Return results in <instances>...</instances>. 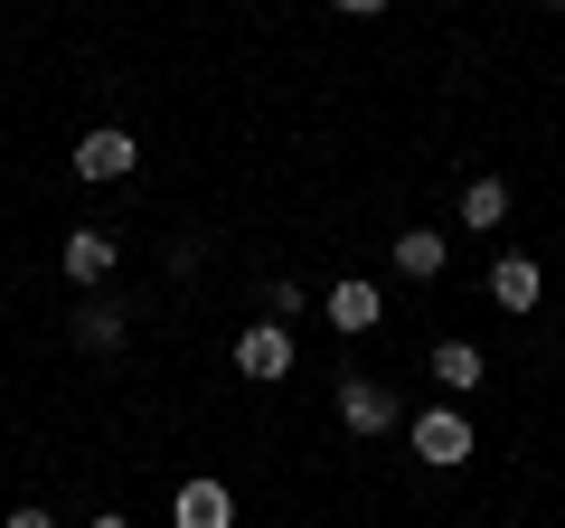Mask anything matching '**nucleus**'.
Instances as JSON below:
<instances>
[{"instance_id": "nucleus-1", "label": "nucleus", "mask_w": 565, "mask_h": 528, "mask_svg": "<svg viewBox=\"0 0 565 528\" xmlns=\"http://www.w3.org/2000/svg\"><path fill=\"white\" fill-rule=\"evenodd\" d=\"M66 161H76V180H132L141 170V142L132 133H122V123H95V133H76V151H66Z\"/></svg>"}, {"instance_id": "nucleus-2", "label": "nucleus", "mask_w": 565, "mask_h": 528, "mask_svg": "<svg viewBox=\"0 0 565 528\" xmlns=\"http://www.w3.org/2000/svg\"><path fill=\"white\" fill-rule=\"evenodd\" d=\"M405 444H415L434 472H462V463H471V415H462V406H424L415 425H405Z\"/></svg>"}, {"instance_id": "nucleus-3", "label": "nucleus", "mask_w": 565, "mask_h": 528, "mask_svg": "<svg viewBox=\"0 0 565 528\" xmlns=\"http://www.w3.org/2000/svg\"><path fill=\"white\" fill-rule=\"evenodd\" d=\"M236 378H255V387L292 378V330H282V321H255V330H236Z\"/></svg>"}, {"instance_id": "nucleus-4", "label": "nucleus", "mask_w": 565, "mask_h": 528, "mask_svg": "<svg viewBox=\"0 0 565 528\" xmlns=\"http://www.w3.org/2000/svg\"><path fill=\"white\" fill-rule=\"evenodd\" d=\"M396 387H386V378H340V425L349 434H396Z\"/></svg>"}, {"instance_id": "nucleus-5", "label": "nucleus", "mask_w": 565, "mask_h": 528, "mask_svg": "<svg viewBox=\"0 0 565 528\" xmlns=\"http://www.w3.org/2000/svg\"><path fill=\"white\" fill-rule=\"evenodd\" d=\"M57 264H66V284H85V293H95L104 274H114V264H122V245L104 236V226H66V245H57Z\"/></svg>"}, {"instance_id": "nucleus-6", "label": "nucleus", "mask_w": 565, "mask_h": 528, "mask_svg": "<svg viewBox=\"0 0 565 528\" xmlns=\"http://www.w3.org/2000/svg\"><path fill=\"white\" fill-rule=\"evenodd\" d=\"M321 311H330V330H349V340H359V330H377V321H386V293L367 284V274H349V284H330V293H321Z\"/></svg>"}, {"instance_id": "nucleus-7", "label": "nucleus", "mask_w": 565, "mask_h": 528, "mask_svg": "<svg viewBox=\"0 0 565 528\" xmlns=\"http://www.w3.org/2000/svg\"><path fill=\"white\" fill-rule=\"evenodd\" d=\"M170 519H180V528H236V490H226V482H207V472H199V482H180Z\"/></svg>"}, {"instance_id": "nucleus-8", "label": "nucleus", "mask_w": 565, "mask_h": 528, "mask_svg": "<svg viewBox=\"0 0 565 528\" xmlns=\"http://www.w3.org/2000/svg\"><path fill=\"white\" fill-rule=\"evenodd\" d=\"M537 293H546V274H537V255H500L490 264V303L519 321V311H537Z\"/></svg>"}, {"instance_id": "nucleus-9", "label": "nucleus", "mask_w": 565, "mask_h": 528, "mask_svg": "<svg viewBox=\"0 0 565 528\" xmlns=\"http://www.w3.org/2000/svg\"><path fill=\"white\" fill-rule=\"evenodd\" d=\"M444 264H452L444 226H396V274H415V284H444Z\"/></svg>"}, {"instance_id": "nucleus-10", "label": "nucleus", "mask_w": 565, "mask_h": 528, "mask_svg": "<svg viewBox=\"0 0 565 528\" xmlns=\"http://www.w3.org/2000/svg\"><path fill=\"white\" fill-rule=\"evenodd\" d=\"M481 378H490V359H481L471 340H444V349H434V387H444V397H471Z\"/></svg>"}, {"instance_id": "nucleus-11", "label": "nucleus", "mask_w": 565, "mask_h": 528, "mask_svg": "<svg viewBox=\"0 0 565 528\" xmlns=\"http://www.w3.org/2000/svg\"><path fill=\"white\" fill-rule=\"evenodd\" d=\"M462 226H481V236H490V226H509V180H471L462 189Z\"/></svg>"}, {"instance_id": "nucleus-12", "label": "nucleus", "mask_w": 565, "mask_h": 528, "mask_svg": "<svg viewBox=\"0 0 565 528\" xmlns=\"http://www.w3.org/2000/svg\"><path fill=\"white\" fill-rule=\"evenodd\" d=\"M66 330H76V349H122V311L114 303H76V321H66Z\"/></svg>"}, {"instance_id": "nucleus-13", "label": "nucleus", "mask_w": 565, "mask_h": 528, "mask_svg": "<svg viewBox=\"0 0 565 528\" xmlns=\"http://www.w3.org/2000/svg\"><path fill=\"white\" fill-rule=\"evenodd\" d=\"M302 311H311V293L292 284V274H282V284L264 293V321H282V330H292V321H302Z\"/></svg>"}, {"instance_id": "nucleus-14", "label": "nucleus", "mask_w": 565, "mask_h": 528, "mask_svg": "<svg viewBox=\"0 0 565 528\" xmlns=\"http://www.w3.org/2000/svg\"><path fill=\"white\" fill-rule=\"evenodd\" d=\"M0 528H57V509H39V500H20V509H10V519H0Z\"/></svg>"}, {"instance_id": "nucleus-15", "label": "nucleus", "mask_w": 565, "mask_h": 528, "mask_svg": "<svg viewBox=\"0 0 565 528\" xmlns=\"http://www.w3.org/2000/svg\"><path fill=\"white\" fill-rule=\"evenodd\" d=\"M330 10H349V20H377V10H386V0H330Z\"/></svg>"}, {"instance_id": "nucleus-16", "label": "nucleus", "mask_w": 565, "mask_h": 528, "mask_svg": "<svg viewBox=\"0 0 565 528\" xmlns=\"http://www.w3.org/2000/svg\"><path fill=\"white\" fill-rule=\"evenodd\" d=\"M85 528H132V519H122V509H95V519H85Z\"/></svg>"}, {"instance_id": "nucleus-17", "label": "nucleus", "mask_w": 565, "mask_h": 528, "mask_svg": "<svg viewBox=\"0 0 565 528\" xmlns=\"http://www.w3.org/2000/svg\"><path fill=\"white\" fill-rule=\"evenodd\" d=\"M546 10H565V0H546Z\"/></svg>"}]
</instances>
